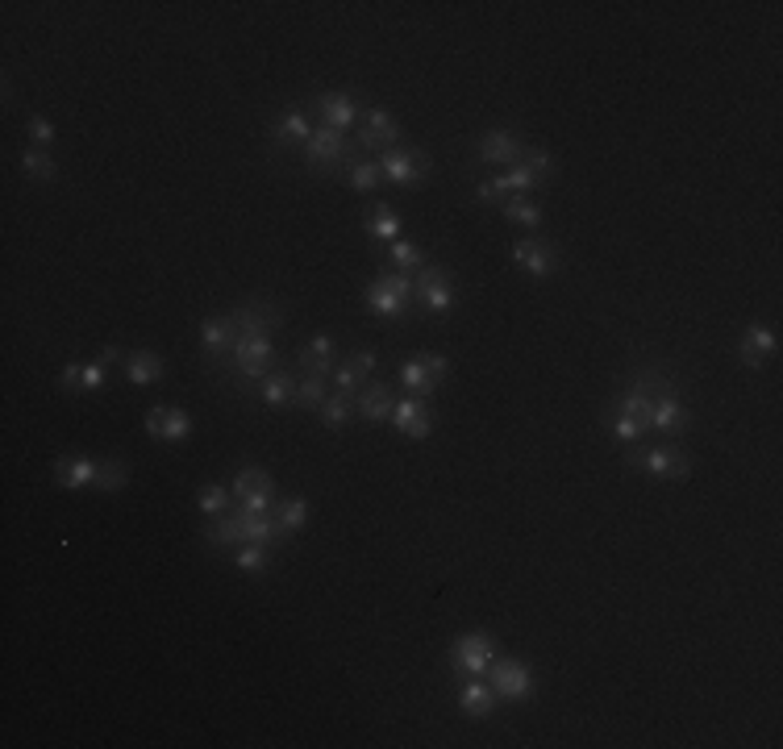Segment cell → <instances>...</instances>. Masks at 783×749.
Segmentation results:
<instances>
[{"label":"cell","instance_id":"6da1fadb","mask_svg":"<svg viewBox=\"0 0 783 749\" xmlns=\"http://www.w3.org/2000/svg\"><path fill=\"white\" fill-rule=\"evenodd\" d=\"M200 537H205L213 550H238V546H250V541H255V546H280L284 529L275 521V512H246L238 504L230 512L213 516Z\"/></svg>","mask_w":783,"mask_h":749},{"label":"cell","instance_id":"7a4b0ae2","mask_svg":"<svg viewBox=\"0 0 783 749\" xmlns=\"http://www.w3.org/2000/svg\"><path fill=\"white\" fill-rule=\"evenodd\" d=\"M496 650H500V645H496L492 633L471 629V633H463V637L450 641V670H454V675H467V679L488 675V666H492Z\"/></svg>","mask_w":783,"mask_h":749},{"label":"cell","instance_id":"3957f363","mask_svg":"<svg viewBox=\"0 0 783 749\" xmlns=\"http://www.w3.org/2000/svg\"><path fill=\"white\" fill-rule=\"evenodd\" d=\"M488 687L496 691V700H504V704H521V700H529L534 695V687H538V679H534V666L529 662H521V658H492V666H488Z\"/></svg>","mask_w":783,"mask_h":749},{"label":"cell","instance_id":"277c9868","mask_svg":"<svg viewBox=\"0 0 783 749\" xmlns=\"http://www.w3.org/2000/svg\"><path fill=\"white\" fill-rule=\"evenodd\" d=\"M305 167L309 171H334V167H350L355 163V142H350L346 134H338V129H330V125H317L313 129V138L305 142Z\"/></svg>","mask_w":783,"mask_h":749},{"label":"cell","instance_id":"5b68a950","mask_svg":"<svg viewBox=\"0 0 783 749\" xmlns=\"http://www.w3.org/2000/svg\"><path fill=\"white\" fill-rule=\"evenodd\" d=\"M375 163H380V175L388 179V184H396V188H421L429 179V171H434L429 154H421L413 146H392Z\"/></svg>","mask_w":783,"mask_h":749},{"label":"cell","instance_id":"8992f818","mask_svg":"<svg viewBox=\"0 0 783 749\" xmlns=\"http://www.w3.org/2000/svg\"><path fill=\"white\" fill-rule=\"evenodd\" d=\"M230 363H234V371H238L246 383H259L263 375L275 371V346H271L267 333H238Z\"/></svg>","mask_w":783,"mask_h":749},{"label":"cell","instance_id":"52a82bcc","mask_svg":"<svg viewBox=\"0 0 783 749\" xmlns=\"http://www.w3.org/2000/svg\"><path fill=\"white\" fill-rule=\"evenodd\" d=\"M417 292H413V304L425 308L429 317H446L450 304H454V279L442 263H425L417 275Z\"/></svg>","mask_w":783,"mask_h":749},{"label":"cell","instance_id":"ba28073f","mask_svg":"<svg viewBox=\"0 0 783 749\" xmlns=\"http://www.w3.org/2000/svg\"><path fill=\"white\" fill-rule=\"evenodd\" d=\"M629 462L642 471H650L654 479H688L692 475V458L679 446H650V450H629Z\"/></svg>","mask_w":783,"mask_h":749},{"label":"cell","instance_id":"9c48e42d","mask_svg":"<svg viewBox=\"0 0 783 749\" xmlns=\"http://www.w3.org/2000/svg\"><path fill=\"white\" fill-rule=\"evenodd\" d=\"M525 146L513 129H488V134H479L475 142V159L484 167H517L525 159Z\"/></svg>","mask_w":783,"mask_h":749},{"label":"cell","instance_id":"30bf717a","mask_svg":"<svg viewBox=\"0 0 783 749\" xmlns=\"http://www.w3.org/2000/svg\"><path fill=\"white\" fill-rule=\"evenodd\" d=\"M400 121L388 113V109H380V105H371V109H363V121H359V146L363 150H392V146H400Z\"/></svg>","mask_w":783,"mask_h":749},{"label":"cell","instance_id":"8fae6325","mask_svg":"<svg viewBox=\"0 0 783 749\" xmlns=\"http://www.w3.org/2000/svg\"><path fill=\"white\" fill-rule=\"evenodd\" d=\"M146 433L155 437V442L180 446L184 437L192 433V417L184 408H175V404H155V408H146Z\"/></svg>","mask_w":783,"mask_h":749},{"label":"cell","instance_id":"7c38bea8","mask_svg":"<svg viewBox=\"0 0 783 749\" xmlns=\"http://www.w3.org/2000/svg\"><path fill=\"white\" fill-rule=\"evenodd\" d=\"M230 317H234L238 333H267L271 338V333L284 325V308L275 300H242Z\"/></svg>","mask_w":783,"mask_h":749},{"label":"cell","instance_id":"4fadbf2b","mask_svg":"<svg viewBox=\"0 0 783 749\" xmlns=\"http://www.w3.org/2000/svg\"><path fill=\"white\" fill-rule=\"evenodd\" d=\"M392 429L413 437V442H425V437L434 433V412H429V404L421 396H404L392 408Z\"/></svg>","mask_w":783,"mask_h":749},{"label":"cell","instance_id":"5bb4252c","mask_svg":"<svg viewBox=\"0 0 783 749\" xmlns=\"http://www.w3.org/2000/svg\"><path fill=\"white\" fill-rule=\"evenodd\" d=\"M234 342H238V325L230 313L200 321V350H205L209 363H225L234 354Z\"/></svg>","mask_w":783,"mask_h":749},{"label":"cell","instance_id":"9a60e30c","mask_svg":"<svg viewBox=\"0 0 783 749\" xmlns=\"http://www.w3.org/2000/svg\"><path fill=\"white\" fill-rule=\"evenodd\" d=\"M313 109L321 113V125L338 129V134H346V129L359 125V117H363L359 100L346 96V92H321V96H313Z\"/></svg>","mask_w":783,"mask_h":749},{"label":"cell","instance_id":"2e32d148","mask_svg":"<svg viewBox=\"0 0 783 749\" xmlns=\"http://www.w3.org/2000/svg\"><path fill=\"white\" fill-rule=\"evenodd\" d=\"M646 425H650V429H659V433H671V437L688 429V408H684V400H679L675 387H667V392H659V396L650 400Z\"/></svg>","mask_w":783,"mask_h":749},{"label":"cell","instance_id":"e0dca14e","mask_svg":"<svg viewBox=\"0 0 783 749\" xmlns=\"http://www.w3.org/2000/svg\"><path fill=\"white\" fill-rule=\"evenodd\" d=\"M513 263L525 267V275L546 279L554 267H559V250H554L550 242H542V238H517L513 242Z\"/></svg>","mask_w":783,"mask_h":749},{"label":"cell","instance_id":"ac0fdd59","mask_svg":"<svg viewBox=\"0 0 783 749\" xmlns=\"http://www.w3.org/2000/svg\"><path fill=\"white\" fill-rule=\"evenodd\" d=\"M296 371L300 375H334L338 367V342L330 338V333H317V338H309L305 350H296Z\"/></svg>","mask_w":783,"mask_h":749},{"label":"cell","instance_id":"d6986e66","mask_svg":"<svg viewBox=\"0 0 783 749\" xmlns=\"http://www.w3.org/2000/svg\"><path fill=\"white\" fill-rule=\"evenodd\" d=\"M355 408H359V417H363V421L380 425V421H392L396 396H392V387H388V383H380V379H367V383H363V392L355 396Z\"/></svg>","mask_w":783,"mask_h":749},{"label":"cell","instance_id":"ffe728a7","mask_svg":"<svg viewBox=\"0 0 783 749\" xmlns=\"http://www.w3.org/2000/svg\"><path fill=\"white\" fill-rule=\"evenodd\" d=\"M775 346H779V338H775V329L771 325H763V321H754L746 333H742V363L750 367V371H759L767 358L775 354Z\"/></svg>","mask_w":783,"mask_h":749},{"label":"cell","instance_id":"44dd1931","mask_svg":"<svg viewBox=\"0 0 783 749\" xmlns=\"http://www.w3.org/2000/svg\"><path fill=\"white\" fill-rule=\"evenodd\" d=\"M230 492H234V504H250V500H271L275 496V479L263 471V467H242L230 483Z\"/></svg>","mask_w":783,"mask_h":749},{"label":"cell","instance_id":"7402d4cb","mask_svg":"<svg viewBox=\"0 0 783 749\" xmlns=\"http://www.w3.org/2000/svg\"><path fill=\"white\" fill-rule=\"evenodd\" d=\"M121 371H125V379H130L134 387H150V383L163 379L167 363H163L155 350H130V354L121 358Z\"/></svg>","mask_w":783,"mask_h":749},{"label":"cell","instance_id":"603a6c76","mask_svg":"<svg viewBox=\"0 0 783 749\" xmlns=\"http://www.w3.org/2000/svg\"><path fill=\"white\" fill-rule=\"evenodd\" d=\"M496 691L484 683V675H475V679H467L463 683V691H459V708H463V716H471V720H488L492 712H496Z\"/></svg>","mask_w":783,"mask_h":749},{"label":"cell","instance_id":"cb8c5ba5","mask_svg":"<svg viewBox=\"0 0 783 749\" xmlns=\"http://www.w3.org/2000/svg\"><path fill=\"white\" fill-rule=\"evenodd\" d=\"M96 471H100V462L92 458H55V483L67 487V492L96 487Z\"/></svg>","mask_w":783,"mask_h":749},{"label":"cell","instance_id":"d4e9b609","mask_svg":"<svg viewBox=\"0 0 783 749\" xmlns=\"http://www.w3.org/2000/svg\"><path fill=\"white\" fill-rule=\"evenodd\" d=\"M309 138H313V125L305 121V113H300V109H284L280 117H275V125H271V142H280V146L305 150Z\"/></svg>","mask_w":783,"mask_h":749},{"label":"cell","instance_id":"484cf974","mask_svg":"<svg viewBox=\"0 0 783 749\" xmlns=\"http://www.w3.org/2000/svg\"><path fill=\"white\" fill-rule=\"evenodd\" d=\"M363 304L371 308L375 317H384V321H400V317H404V313H409V308H413L409 300H400V296H396V292L388 288L384 279H375L371 288L363 292Z\"/></svg>","mask_w":783,"mask_h":749},{"label":"cell","instance_id":"4316f807","mask_svg":"<svg viewBox=\"0 0 783 749\" xmlns=\"http://www.w3.org/2000/svg\"><path fill=\"white\" fill-rule=\"evenodd\" d=\"M255 392H259L263 408H284V404H292V396H296V375H292V371H271V375H263V379L255 383Z\"/></svg>","mask_w":783,"mask_h":749},{"label":"cell","instance_id":"83f0119b","mask_svg":"<svg viewBox=\"0 0 783 749\" xmlns=\"http://www.w3.org/2000/svg\"><path fill=\"white\" fill-rule=\"evenodd\" d=\"M396 379H400V387H404V392H409V396H421V400H429V396L438 392V379L425 371L421 354H417V358H404V363L396 367Z\"/></svg>","mask_w":783,"mask_h":749},{"label":"cell","instance_id":"f1b7e54d","mask_svg":"<svg viewBox=\"0 0 783 749\" xmlns=\"http://www.w3.org/2000/svg\"><path fill=\"white\" fill-rule=\"evenodd\" d=\"M400 229H404V221H400V213L392 209V204H371V213H367V234L371 238H380L388 246V242L400 238Z\"/></svg>","mask_w":783,"mask_h":749},{"label":"cell","instance_id":"f546056e","mask_svg":"<svg viewBox=\"0 0 783 749\" xmlns=\"http://www.w3.org/2000/svg\"><path fill=\"white\" fill-rule=\"evenodd\" d=\"M500 213L509 217L513 225H525V229H538L542 225V204L538 200H529V196H504L500 200Z\"/></svg>","mask_w":783,"mask_h":749},{"label":"cell","instance_id":"4dcf8cb0","mask_svg":"<svg viewBox=\"0 0 783 749\" xmlns=\"http://www.w3.org/2000/svg\"><path fill=\"white\" fill-rule=\"evenodd\" d=\"M325 396H330V375H300V379H296V396H292V404L305 408V412H317Z\"/></svg>","mask_w":783,"mask_h":749},{"label":"cell","instance_id":"1f68e13d","mask_svg":"<svg viewBox=\"0 0 783 749\" xmlns=\"http://www.w3.org/2000/svg\"><path fill=\"white\" fill-rule=\"evenodd\" d=\"M17 163H21V171H25V175H30V179H42V184H50V179L59 175L55 154H50V150H42V146H25Z\"/></svg>","mask_w":783,"mask_h":749},{"label":"cell","instance_id":"d6a6232c","mask_svg":"<svg viewBox=\"0 0 783 749\" xmlns=\"http://www.w3.org/2000/svg\"><path fill=\"white\" fill-rule=\"evenodd\" d=\"M271 512H275V521H280L284 537H292V533L305 529V521H309V500L305 496H284L280 508H271Z\"/></svg>","mask_w":783,"mask_h":749},{"label":"cell","instance_id":"836d02e7","mask_svg":"<svg viewBox=\"0 0 783 749\" xmlns=\"http://www.w3.org/2000/svg\"><path fill=\"white\" fill-rule=\"evenodd\" d=\"M355 396H342V392H330L321 400V408H317V417H321V425H330V429H342L350 417H355Z\"/></svg>","mask_w":783,"mask_h":749},{"label":"cell","instance_id":"e575fe53","mask_svg":"<svg viewBox=\"0 0 783 749\" xmlns=\"http://www.w3.org/2000/svg\"><path fill=\"white\" fill-rule=\"evenodd\" d=\"M388 263H392V271H404V275H417L429 258L413 246V242H404V238H396V242H388Z\"/></svg>","mask_w":783,"mask_h":749},{"label":"cell","instance_id":"d590c367","mask_svg":"<svg viewBox=\"0 0 783 749\" xmlns=\"http://www.w3.org/2000/svg\"><path fill=\"white\" fill-rule=\"evenodd\" d=\"M125 483H130V462H125V458H100L96 492H121Z\"/></svg>","mask_w":783,"mask_h":749},{"label":"cell","instance_id":"8d00e7d4","mask_svg":"<svg viewBox=\"0 0 783 749\" xmlns=\"http://www.w3.org/2000/svg\"><path fill=\"white\" fill-rule=\"evenodd\" d=\"M346 184L355 188V192H375L384 184V175H380V163L375 159H355L346 167Z\"/></svg>","mask_w":783,"mask_h":749},{"label":"cell","instance_id":"74e56055","mask_svg":"<svg viewBox=\"0 0 783 749\" xmlns=\"http://www.w3.org/2000/svg\"><path fill=\"white\" fill-rule=\"evenodd\" d=\"M196 508H200V512H205L209 521H213V516H221V512H230V508H234V492H230V487H225V483H209V487H200Z\"/></svg>","mask_w":783,"mask_h":749},{"label":"cell","instance_id":"f35d334b","mask_svg":"<svg viewBox=\"0 0 783 749\" xmlns=\"http://www.w3.org/2000/svg\"><path fill=\"white\" fill-rule=\"evenodd\" d=\"M234 566H238V571H246V575H263L271 566V546H255V541H250V546H238L234 550Z\"/></svg>","mask_w":783,"mask_h":749},{"label":"cell","instance_id":"ab89813d","mask_svg":"<svg viewBox=\"0 0 783 749\" xmlns=\"http://www.w3.org/2000/svg\"><path fill=\"white\" fill-rule=\"evenodd\" d=\"M609 425H613V437H617V442H625V446H638L646 437V425L638 417H625V412H613Z\"/></svg>","mask_w":783,"mask_h":749},{"label":"cell","instance_id":"60d3db41","mask_svg":"<svg viewBox=\"0 0 783 749\" xmlns=\"http://www.w3.org/2000/svg\"><path fill=\"white\" fill-rule=\"evenodd\" d=\"M55 138H59V134H55V125H50L46 117H38V113L25 117V142H34V146L50 150V142H55Z\"/></svg>","mask_w":783,"mask_h":749},{"label":"cell","instance_id":"b9f144b4","mask_svg":"<svg viewBox=\"0 0 783 749\" xmlns=\"http://www.w3.org/2000/svg\"><path fill=\"white\" fill-rule=\"evenodd\" d=\"M330 379H334V387H338L342 396H359V392H363V383H367V379H363L355 367L346 363V358H342V363L334 367V375H330Z\"/></svg>","mask_w":783,"mask_h":749},{"label":"cell","instance_id":"7bdbcfd3","mask_svg":"<svg viewBox=\"0 0 783 749\" xmlns=\"http://www.w3.org/2000/svg\"><path fill=\"white\" fill-rule=\"evenodd\" d=\"M529 171H534L538 179H542V184H546V179L554 175V159H550V154L542 150V146H525V159H521Z\"/></svg>","mask_w":783,"mask_h":749},{"label":"cell","instance_id":"ee69618b","mask_svg":"<svg viewBox=\"0 0 783 749\" xmlns=\"http://www.w3.org/2000/svg\"><path fill=\"white\" fill-rule=\"evenodd\" d=\"M105 383H109V367L100 363V358L84 363V371H80V392H100Z\"/></svg>","mask_w":783,"mask_h":749},{"label":"cell","instance_id":"f6af8a7d","mask_svg":"<svg viewBox=\"0 0 783 749\" xmlns=\"http://www.w3.org/2000/svg\"><path fill=\"white\" fill-rule=\"evenodd\" d=\"M346 363L355 367L363 379H371V371H375V363H380V358H375V350H350V354H346Z\"/></svg>","mask_w":783,"mask_h":749},{"label":"cell","instance_id":"bcb514c9","mask_svg":"<svg viewBox=\"0 0 783 749\" xmlns=\"http://www.w3.org/2000/svg\"><path fill=\"white\" fill-rule=\"evenodd\" d=\"M421 363H425V371L434 375L438 383L450 375V358H446V354H434V350H429V354H421Z\"/></svg>","mask_w":783,"mask_h":749},{"label":"cell","instance_id":"7dc6e473","mask_svg":"<svg viewBox=\"0 0 783 749\" xmlns=\"http://www.w3.org/2000/svg\"><path fill=\"white\" fill-rule=\"evenodd\" d=\"M80 371H84V363H63L59 367V387H63V392H80Z\"/></svg>","mask_w":783,"mask_h":749},{"label":"cell","instance_id":"c3c4849f","mask_svg":"<svg viewBox=\"0 0 783 749\" xmlns=\"http://www.w3.org/2000/svg\"><path fill=\"white\" fill-rule=\"evenodd\" d=\"M96 358H100V363H105V367H113V363H121V358H125V354H121L117 346H105V350H100Z\"/></svg>","mask_w":783,"mask_h":749}]
</instances>
